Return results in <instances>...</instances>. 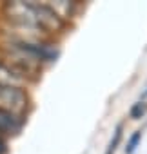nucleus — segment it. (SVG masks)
<instances>
[{
    "label": "nucleus",
    "instance_id": "1",
    "mask_svg": "<svg viewBox=\"0 0 147 154\" xmlns=\"http://www.w3.org/2000/svg\"><path fill=\"white\" fill-rule=\"evenodd\" d=\"M27 105H29V96L24 87L0 82V107L22 116Z\"/></svg>",
    "mask_w": 147,
    "mask_h": 154
},
{
    "label": "nucleus",
    "instance_id": "2",
    "mask_svg": "<svg viewBox=\"0 0 147 154\" xmlns=\"http://www.w3.org/2000/svg\"><path fill=\"white\" fill-rule=\"evenodd\" d=\"M24 118L20 114H15L8 109L0 107V134L2 136H15L22 131Z\"/></svg>",
    "mask_w": 147,
    "mask_h": 154
},
{
    "label": "nucleus",
    "instance_id": "3",
    "mask_svg": "<svg viewBox=\"0 0 147 154\" xmlns=\"http://www.w3.org/2000/svg\"><path fill=\"white\" fill-rule=\"evenodd\" d=\"M142 138H143V132L138 129V131H134L129 138H127V141H125V147H124V152L125 154H134L136 152V149H138V145L142 143Z\"/></svg>",
    "mask_w": 147,
    "mask_h": 154
},
{
    "label": "nucleus",
    "instance_id": "4",
    "mask_svg": "<svg viewBox=\"0 0 147 154\" xmlns=\"http://www.w3.org/2000/svg\"><path fill=\"white\" fill-rule=\"evenodd\" d=\"M122 138H124V123H118L114 127L113 138H111V141H109V145L105 149V154H114L116 149H118V145H120V141H122Z\"/></svg>",
    "mask_w": 147,
    "mask_h": 154
},
{
    "label": "nucleus",
    "instance_id": "5",
    "mask_svg": "<svg viewBox=\"0 0 147 154\" xmlns=\"http://www.w3.org/2000/svg\"><path fill=\"white\" fill-rule=\"evenodd\" d=\"M145 114H147V102H145V100H138V102L133 103L131 109H129V118L134 120V122L142 120Z\"/></svg>",
    "mask_w": 147,
    "mask_h": 154
},
{
    "label": "nucleus",
    "instance_id": "6",
    "mask_svg": "<svg viewBox=\"0 0 147 154\" xmlns=\"http://www.w3.org/2000/svg\"><path fill=\"white\" fill-rule=\"evenodd\" d=\"M8 152V145H6V140H4V136L0 134V154H6Z\"/></svg>",
    "mask_w": 147,
    "mask_h": 154
}]
</instances>
